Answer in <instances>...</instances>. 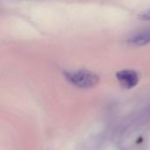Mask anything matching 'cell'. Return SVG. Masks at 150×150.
<instances>
[{"instance_id":"4","label":"cell","mask_w":150,"mask_h":150,"mask_svg":"<svg viewBox=\"0 0 150 150\" xmlns=\"http://www.w3.org/2000/svg\"><path fill=\"white\" fill-rule=\"evenodd\" d=\"M139 18L142 20H150V10H148L140 14Z\"/></svg>"},{"instance_id":"2","label":"cell","mask_w":150,"mask_h":150,"mask_svg":"<svg viewBox=\"0 0 150 150\" xmlns=\"http://www.w3.org/2000/svg\"><path fill=\"white\" fill-rule=\"evenodd\" d=\"M116 77L120 83L127 89L134 88L139 82V75L132 69L120 70L116 74Z\"/></svg>"},{"instance_id":"3","label":"cell","mask_w":150,"mask_h":150,"mask_svg":"<svg viewBox=\"0 0 150 150\" xmlns=\"http://www.w3.org/2000/svg\"><path fill=\"white\" fill-rule=\"evenodd\" d=\"M127 44L133 47H142L150 43V28L143 29L130 35L127 40Z\"/></svg>"},{"instance_id":"1","label":"cell","mask_w":150,"mask_h":150,"mask_svg":"<svg viewBox=\"0 0 150 150\" xmlns=\"http://www.w3.org/2000/svg\"><path fill=\"white\" fill-rule=\"evenodd\" d=\"M64 75L70 83L82 89L93 87L99 81V77L95 73L85 69L69 71Z\"/></svg>"}]
</instances>
